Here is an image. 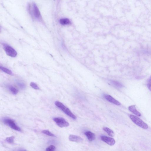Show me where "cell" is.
I'll list each match as a JSON object with an SVG mask.
<instances>
[{"label":"cell","instance_id":"3957f363","mask_svg":"<svg viewBox=\"0 0 151 151\" xmlns=\"http://www.w3.org/2000/svg\"><path fill=\"white\" fill-rule=\"evenodd\" d=\"M3 121L5 124L8 126L11 129L19 132L21 131L20 128L16 124L14 120L12 119L8 118H5L3 119Z\"/></svg>","mask_w":151,"mask_h":151},{"label":"cell","instance_id":"e0dca14e","mask_svg":"<svg viewBox=\"0 0 151 151\" xmlns=\"http://www.w3.org/2000/svg\"><path fill=\"white\" fill-rule=\"evenodd\" d=\"M14 136H12L11 137H8L6 138V141L8 143L10 144H13L14 141Z\"/></svg>","mask_w":151,"mask_h":151},{"label":"cell","instance_id":"8fae6325","mask_svg":"<svg viewBox=\"0 0 151 151\" xmlns=\"http://www.w3.org/2000/svg\"><path fill=\"white\" fill-rule=\"evenodd\" d=\"M33 12L35 17L39 18L40 16V13L38 8L35 5H33Z\"/></svg>","mask_w":151,"mask_h":151},{"label":"cell","instance_id":"ffe728a7","mask_svg":"<svg viewBox=\"0 0 151 151\" xmlns=\"http://www.w3.org/2000/svg\"><path fill=\"white\" fill-rule=\"evenodd\" d=\"M30 86L31 87H32L34 89H35L39 90L40 89L38 86L36 84H35L34 82H31L30 83Z\"/></svg>","mask_w":151,"mask_h":151},{"label":"cell","instance_id":"5bb4252c","mask_svg":"<svg viewBox=\"0 0 151 151\" xmlns=\"http://www.w3.org/2000/svg\"><path fill=\"white\" fill-rule=\"evenodd\" d=\"M8 88L10 92L14 95H16L18 93V90L12 86H8Z\"/></svg>","mask_w":151,"mask_h":151},{"label":"cell","instance_id":"7402d4cb","mask_svg":"<svg viewBox=\"0 0 151 151\" xmlns=\"http://www.w3.org/2000/svg\"><path fill=\"white\" fill-rule=\"evenodd\" d=\"M147 86L148 88L151 91V76L148 81Z\"/></svg>","mask_w":151,"mask_h":151},{"label":"cell","instance_id":"4fadbf2b","mask_svg":"<svg viewBox=\"0 0 151 151\" xmlns=\"http://www.w3.org/2000/svg\"><path fill=\"white\" fill-rule=\"evenodd\" d=\"M110 82L114 86L117 88H120L123 87V85L119 82L115 81H111Z\"/></svg>","mask_w":151,"mask_h":151},{"label":"cell","instance_id":"2e32d148","mask_svg":"<svg viewBox=\"0 0 151 151\" xmlns=\"http://www.w3.org/2000/svg\"><path fill=\"white\" fill-rule=\"evenodd\" d=\"M1 70L3 71V72L6 73V74H8L9 75H11L12 74V72L11 71L9 70L8 69L4 67H3L1 66Z\"/></svg>","mask_w":151,"mask_h":151},{"label":"cell","instance_id":"7a4b0ae2","mask_svg":"<svg viewBox=\"0 0 151 151\" xmlns=\"http://www.w3.org/2000/svg\"><path fill=\"white\" fill-rule=\"evenodd\" d=\"M130 118L136 125L145 129L148 128V126L143 121L137 116L133 115H130Z\"/></svg>","mask_w":151,"mask_h":151},{"label":"cell","instance_id":"9c48e42d","mask_svg":"<svg viewBox=\"0 0 151 151\" xmlns=\"http://www.w3.org/2000/svg\"><path fill=\"white\" fill-rule=\"evenodd\" d=\"M85 135L86 136L90 141H92L95 139L96 136L95 134L92 133L91 131H87L85 133Z\"/></svg>","mask_w":151,"mask_h":151},{"label":"cell","instance_id":"44dd1931","mask_svg":"<svg viewBox=\"0 0 151 151\" xmlns=\"http://www.w3.org/2000/svg\"><path fill=\"white\" fill-rule=\"evenodd\" d=\"M56 149V148L55 146L53 145H51L46 148V150L47 151H53L55 150Z\"/></svg>","mask_w":151,"mask_h":151},{"label":"cell","instance_id":"7c38bea8","mask_svg":"<svg viewBox=\"0 0 151 151\" xmlns=\"http://www.w3.org/2000/svg\"><path fill=\"white\" fill-rule=\"evenodd\" d=\"M103 129L106 132L108 135L111 136V137H114L115 135V134L111 129H110L108 127H103Z\"/></svg>","mask_w":151,"mask_h":151},{"label":"cell","instance_id":"ba28073f","mask_svg":"<svg viewBox=\"0 0 151 151\" xmlns=\"http://www.w3.org/2000/svg\"><path fill=\"white\" fill-rule=\"evenodd\" d=\"M69 139L71 141L77 142H81L83 140L80 136L73 135L69 136Z\"/></svg>","mask_w":151,"mask_h":151},{"label":"cell","instance_id":"52a82bcc","mask_svg":"<svg viewBox=\"0 0 151 151\" xmlns=\"http://www.w3.org/2000/svg\"><path fill=\"white\" fill-rule=\"evenodd\" d=\"M104 97L109 102H110L116 105L119 106L120 105L121 103L115 99L112 96L109 94H105L104 95Z\"/></svg>","mask_w":151,"mask_h":151},{"label":"cell","instance_id":"9a60e30c","mask_svg":"<svg viewBox=\"0 0 151 151\" xmlns=\"http://www.w3.org/2000/svg\"><path fill=\"white\" fill-rule=\"evenodd\" d=\"M60 24L62 25H67L71 24L70 20L67 18H63L61 19L60 20Z\"/></svg>","mask_w":151,"mask_h":151},{"label":"cell","instance_id":"8992f818","mask_svg":"<svg viewBox=\"0 0 151 151\" xmlns=\"http://www.w3.org/2000/svg\"><path fill=\"white\" fill-rule=\"evenodd\" d=\"M100 138L102 141L106 142L110 146H112L114 145L116 142L115 139L113 138L107 136H101Z\"/></svg>","mask_w":151,"mask_h":151},{"label":"cell","instance_id":"277c9868","mask_svg":"<svg viewBox=\"0 0 151 151\" xmlns=\"http://www.w3.org/2000/svg\"><path fill=\"white\" fill-rule=\"evenodd\" d=\"M53 119L57 125L60 127H67L70 125L68 122L62 117H56L54 118Z\"/></svg>","mask_w":151,"mask_h":151},{"label":"cell","instance_id":"5b68a950","mask_svg":"<svg viewBox=\"0 0 151 151\" xmlns=\"http://www.w3.org/2000/svg\"><path fill=\"white\" fill-rule=\"evenodd\" d=\"M4 49L7 55L12 57H15L17 55V52L13 48L7 45H4Z\"/></svg>","mask_w":151,"mask_h":151},{"label":"cell","instance_id":"6da1fadb","mask_svg":"<svg viewBox=\"0 0 151 151\" xmlns=\"http://www.w3.org/2000/svg\"><path fill=\"white\" fill-rule=\"evenodd\" d=\"M55 105L60 109L65 114L72 118L75 119L77 117L75 115L73 114L69 109L65 106L62 103L59 101H57L55 102Z\"/></svg>","mask_w":151,"mask_h":151},{"label":"cell","instance_id":"ac0fdd59","mask_svg":"<svg viewBox=\"0 0 151 151\" xmlns=\"http://www.w3.org/2000/svg\"><path fill=\"white\" fill-rule=\"evenodd\" d=\"M42 132L46 135L51 136V137H55V136L54 134L52 133L51 132L48 130H43L42 131Z\"/></svg>","mask_w":151,"mask_h":151},{"label":"cell","instance_id":"d6986e66","mask_svg":"<svg viewBox=\"0 0 151 151\" xmlns=\"http://www.w3.org/2000/svg\"><path fill=\"white\" fill-rule=\"evenodd\" d=\"M17 84L21 88L24 89L25 87V85L21 81H16Z\"/></svg>","mask_w":151,"mask_h":151},{"label":"cell","instance_id":"30bf717a","mask_svg":"<svg viewBox=\"0 0 151 151\" xmlns=\"http://www.w3.org/2000/svg\"><path fill=\"white\" fill-rule=\"evenodd\" d=\"M129 109L131 112L133 113V114L137 115V116H141V114L136 109L135 105H133L130 106L129 107Z\"/></svg>","mask_w":151,"mask_h":151}]
</instances>
